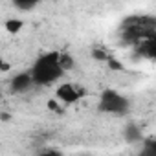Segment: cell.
Returning <instances> with one entry per match:
<instances>
[{
	"instance_id": "6da1fadb",
	"label": "cell",
	"mask_w": 156,
	"mask_h": 156,
	"mask_svg": "<svg viewBox=\"0 0 156 156\" xmlns=\"http://www.w3.org/2000/svg\"><path fill=\"white\" fill-rule=\"evenodd\" d=\"M33 85H41V87H48L53 85L55 81H59L64 75V68L59 62V51H48L42 53L31 66L30 70Z\"/></svg>"
},
{
	"instance_id": "7c38bea8",
	"label": "cell",
	"mask_w": 156,
	"mask_h": 156,
	"mask_svg": "<svg viewBox=\"0 0 156 156\" xmlns=\"http://www.w3.org/2000/svg\"><path fill=\"white\" fill-rule=\"evenodd\" d=\"M0 99H2V92H0Z\"/></svg>"
},
{
	"instance_id": "9c48e42d",
	"label": "cell",
	"mask_w": 156,
	"mask_h": 156,
	"mask_svg": "<svg viewBox=\"0 0 156 156\" xmlns=\"http://www.w3.org/2000/svg\"><path fill=\"white\" fill-rule=\"evenodd\" d=\"M22 26H24V22L20 19H9V20H6V30L9 33H19L22 30Z\"/></svg>"
},
{
	"instance_id": "8fae6325",
	"label": "cell",
	"mask_w": 156,
	"mask_h": 156,
	"mask_svg": "<svg viewBox=\"0 0 156 156\" xmlns=\"http://www.w3.org/2000/svg\"><path fill=\"white\" fill-rule=\"evenodd\" d=\"M44 152H50V154H59L61 151H57V149H41V151H39V154H44Z\"/></svg>"
},
{
	"instance_id": "52a82bcc",
	"label": "cell",
	"mask_w": 156,
	"mask_h": 156,
	"mask_svg": "<svg viewBox=\"0 0 156 156\" xmlns=\"http://www.w3.org/2000/svg\"><path fill=\"white\" fill-rule=\"evenodd\" d=\"M123 136L129 143H136V141H141L143 140V134H141V129L138 125H127L125 130H123Z\"/></svg>"
},
{
	"instance_id": "7a4b0ae2",
	"label": "cell",
	"mask_w": 156,
	"mask_h": 156,
	"mask_svg": "<svg viewBox=\"0 0 156 156\" xmlns=\"http://www.w3.org/2000/svg\"><path fill=\"white\" fill-rule=\"evenodd\" d=\"M156 31V19L149 15H134L121 22L119 37L123 44L134 46L145 37H152Z\"/></svg>"
},
{
	"instance_id": "30bf717a",
	"label": "cell",
	"mask_w": 156,
	"mask_h": 156,
	"mask_svg": "<svg viewBox=\"0 0 156 156\" xmlns=\"http://www.w3.org/2000/svg\"><path fill=\"white\" fill-rule=\"evenodd\" d=\"M59 62H61V66L64 68V72L73 68V57H72L70 53H59Z\"/></svg>"
},
{
	"instance_id": "5b68a950",
	"label": "cell",
	"mask_w": 156,
	"mask_h": 156,
	"mask_svg": "<svg viewBox=\"0 0 156 156\" xmlns=\"http://www.w3.org/2000/svg\"><path fill=\"white\" fill-rule=\"evenodd\" d=\"M33 87V79H31V73L30 72H19L17 75L11 77L9 81V88L13 94H24Z\"/></svg>"
},
{
	"instance_id": "ba28073f",
	"label": "cell",
	"mask_w": 156,
	"mask_h": 156,
	"mask_svg": "<svg viewBox=\"0 0 156 156\" xmlns=\"http://www.w3.org/2000/svg\"><path fill=\"white\" fill-rule=\"evenodd\" d=\"M11 2L19 8V9H22V11H31L41 0H11Z\"/></svg>"
},
{
	"instance_id": "277c9868",
	"label": "cell",
	"mask_w": 156,
	"mask_h": 156,
	"mask_svg": "<svg viewBox=\"0 0 156 156\" xmlns=\"http://www.w3.org/2000/svg\"><path fill=\"white\" fill-rule=\"evenodd\" d=\"M83 90L81 88H77L73 83H62V85H59L57 87V90H55V98L59 99V101H62V103H66V105H72V103H75V101H79L81 98H83Z\"/></svg>"
},
{
	"instance_id": "8992f818",
	"label": "cell",
	"mask_w": 156,
	"mask_h": 156,
	"mask_svg": "<svg viewBox=\"0 0 156 156\" xmlns=\"http://www.w3.org/2000/svg\"><path fill=\"white\" fill-rule=\"evenodd\" d=\"M134 48H136V51H138L140 55L152 59V57L156 55V37H154V35H152V37H145V39H141L138 44H134Z\"/></svg>"
},
{
	"instance_id": "3957f363",
	"label": "cell",
	"mask_w": 156,
	"mask_h": 156,
	"mask_svg": "<svg viewBox=\"0 0 156 156\" xmlns=\"http://www.w3.org/2000/svg\"><path fill=\"white\" fill-rule=\"evenodd\" d=\"M129 108H130V101L123 94H119V92H116L112 88H107V90L101 92L99 101H98V110L99 112L123 116V114L129 112Z\"/></svg>"
}]
</instances>
